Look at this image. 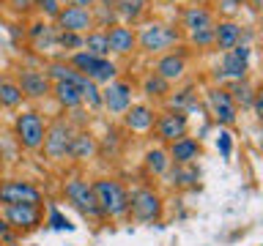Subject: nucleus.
Segmentation results:
<instances>
[{
    "label": "nucleus",
    "instance_id": "58836bf2",
    "mask_svg": "<svg viewBox=\"0 0 263 246\" xmlns=\"http://www.w3.org/2000/svg\"><path fill=\"white\" fill-rule=\"evenodd\" d=\"M241 3H244V0H219V6H222V11H225V14H233Z\"/></svg>",
    "mask_w": 263,
    "mask_h": 246
},
{
    "label": "nucleus",
    "instance_id": "0eeeda50",
    "mask_svg": "<svg viewBox=\"0 0 263 246\" xmlns=\"http://www.w3.org/2000/svg\"><path fill=\"white\" fill-rule=\"evenodd\" d=\"M71 126L66 120H55L52 129L44 134V151L49 159H63L66 153H69L71 148Z\"/></svg>",
    "mask_w": 263,
    "mask_h": 246
},
{
    "label": "nucleus",
    "instance_id": "473e14b6",
    "mask_svg": "<svg viewBox=\"0 0 263 246\" xmlns=\"http://www.w3.org/2000/svg\"><path fill=\"white\" fill-rule=\"evenodd\" d=\"M55 41H58L63 49H77V47H82V36H80V33H61V36H55Z\"/></svg>",
    "mask_w": 263,
    "mask_h": 246
},
{
    "label": "nucleus",
    "instance_id": "412c9836",
    "mask_svg": "<svg viewBox=\"0 0 263 246\" xmlns=\"http://www.w3.org/2000/svg\"><path fill=\"white\" fill-rule=\"evenodd\" d=\"M156 123V115L154 110H148V107H132V110H126V126L132 131H145V129H151Z\"/></svg>",
    "mask_w": 263,
    "mask_h": 246
},
{
    "label": "nucleus",
    "instance_id": "f3484780",
    "mask_svg": "<svg viewBox=\"0 0 263 246\" xmlns=\"http://www.w3.org/2000/svg\"><path fill=\"white\" fill-rule=\"evenodd\" d=\"M184 28L192 33H203V30H211L214 28V16L205 6H189L184 11Z\"/></svg>",
    "mask_w": 263,
    "mask_h": 246
},
{
    "label": "nucleus",
    "instance_id": "ddd939ff",
    "mask_svg": "<svg viewBox=\"0 0 263 246\" xmlns=\"http://www.w3.org/2000/svg\"><path fill=\"white\" fill-rule=\"evenodd\" d=\"M20 90H22V96L41 98V96H47L49 90H52V85H49L47 74L33 71V69H22L20 71Z\"/></svg>",
    "mask_w": 263,
    "mask_h": 246
},
{
    "label": "nucleus",
    "instance_id": "7ed1b4c3",
    "mask_svg": "<svg viewBox=\"0 0 263 246\" xmlns=\"http://www.w3.org/2000/svg\"><path fill=\"white\" fill-rule=\"evenodd\" d=\"M44 120H41L39 112H22L20 118H16V137H20V142L25 148H30V151H36V148L44 145Z\"/></svg>",
    "mask_w": 263,
    "mask_h": 246
},
{
    "label": "nucleus",
    "instance_id": "72a5a7b5",
    "mask_svg": "<svg viewBox=\"0 0 263 246\" xmlns=\"http://www.w3.org/2000/svg\"><path fill=\"white\" fill-rule=\"evenodd\" d=\"M33 6H39L41 11H44V16H58V11H61V0H33Z\"/></svg>",
    "mask_w": 263,
    "mask_h": 246
},
{
    "label": "nucleus",
    "instance_id": "9d476101",
    "mask_svg": "<svg viewBox=\"0 0 263 246\" xmlns=\"http://www.w3.org/2000/svg\"><path fill=\"white\" fill-rule=\"evenodd\" d=\"M129 208L132 213L140 219V221H151L159 216V197H156L154 192H148V189H140V192H135L129 197Z\"/></svg>",
    "mask_w": 263,
    "mask_h": 246
},
{
    "label": "nucleus",
    "instance_id": "9b49d317",
    "mask_svg": "<svg viewBox=\"0 0 263 246\" xmlns=\"http://www.w3.org/2000/svg\"><path fill=\"white\" fill-rule=\"evenodd\" d=\"M102 104L110 112H126L132 104V85L129 82H110L102 93Z\"/></svg>",
    "mask_w": 263,
    "mask_h": 246
},
{
    "label": "nucleus",
    "instance_id": "f257e3e1",
    "mask_svg": "<svg viewBox=\"0 0 263 246\" xmlns=\"http://www.w3.org/2000/svg\"><path fill=\"white\" fill-rule=\"evenodd\" d=\"M90 189H93V194H96L99 211L107 213V216H123V213L129 211V194L123 192V186L118 183V180L102 178Z\"/></svg>",
    "mask_w": 263,
    "mask_h": 246
},
{
    "label": "nucleus",
    "instance_id": "cd10ccee",
    "mask_svg": "<svg viewBox=\"0 0 263 246\" xmlns=\"http://www.w3.org/2000/svg\"><path fill=\"white\" fill-rule=\"evenodd\" d=\"M22 101V90L16 82H8V79H0V104L6 107H16Z\"/></svg>",
    "mask_w": 263,
    "mask_h": 246
},
{
    "label": "nucleus",
    "instance_id": "37998d69",
    "mask_svg": "<svg viewBox=\"0 0 263 246\" xmlns=\"http://www.w3.org/2000/svg\"><path fill=\"white\" fill-rule=\"evenodd\" d=\"M8 233V224H6V219H0V235H6Z\"/></svg>",
    "mask_w": 263,
    "mask_h": 246
},
{
    "label": "nucleus",
    "instance_id": "5701e85b",
    "mask_svg": "<svg viewBox=\"0 0 263 246\" xmlns=\"http://www.w3.org/2000/svg\"><path fill=\"white\" fill-rule=\"evenodd\" d=\"M30 38H33V44H36V49H41V52H47L52 44H58L52 28H49V25H44V22L30 25Z\"/></svg>",
    "mask_w": 263,
    "mask_h": 246
},
{
    "label": "nucleus",
    "instance_id": "6e6552de",
    "mask_svg": "<svg viewBox=\"0 0 263 246\" xmlns=\"http://www.w3.org/2000/svg\"><path fill=\"white\" fill-rule=\"evenodd\" d=\"M66 197L77 205V208L85 213V216H90V219H96L99 213V202H96V194H93V189H90L85 180H80V178H74V180H69L66 183Z\"/></svg>",
    "mask_w": 263,
    "mask_h": 246
},
{
    "label": "nucleus",
    "instance_id": "79ce46f5",
    "mask_svg": "<svg viewBox=\"0 0 263 246\" xmlns=\"http://www.w3.org/2000/svg\"><path fill=\"white\" fill-rule=\"evenodd\" d=\"M69 3H71V6H85V8H88L93 0H69Z\"/></svg>",
    "mask_w": 263,
    "mask_h": 246
},
{
    "label": "nucleus",
    "instance_id": "ea45409f",
    "mask_svg": "<svg viewBox=\"0 0 263 246\" xmlns=\"http://www.w3.org/2000/svg\"><path fill=\"white\" fill-rule=\"evenodd\" d=\"M11 6L16 8V11H28V8L33 6V0H11Z\"/></svg>",
    "mask_w": 263,
    "mask_h": 246
},
{
    "label": "nucleus",
    "instance_id": "c03bdc74",
    "mask_svg": "<svg viewBox=\"0 0 263 246\" xmlns=\"http://www.w3.org/2000/svg\"><path fill=\"white\" fill-rule=\"evenodd\" d=\"M250 6L255 8V11H258V8H260V0H250Z\"/></svg>",
    "mask_w": 263,
    "mask_h": 246
},
{
    "label": "nucleus",
    "instance_id": "393cba45",
    "mask_svg": "<svg viewBox=\"0 0 263 246\" xmlns=\"http://www.w3.org/2000/svg\"><path fill=\"white\" fill-rule=\"evenodd\" d=\"M55 96L58 101H61L63 107H80L82 98H80V88L74 85V82H55Z\"/></svg>",
    "mask_w": 263,
    "mask_h": 246
},
{
    "label": "nucleus",
    "instance_id": "c9c22d12",
    "mask_svg": "<svg viewBox=\"0 0 263 246\" xmlns=\"http://www.w3.org/2000/svg\"><path fill=\"white\" fill-rule=\"evenodd\" d=\"M192 41H195V44H200V47H209L211 41H214V28L211 30H203V33H195Z\"/></svg>",
    "mask_w": 263,
    "mask_h": 246
},
{
    "label": "nucleus",
    "instance_id": "4c0bfd02",
    "mask_svg": "<svg viewBox=\"0 0 263 246\" xmlns=\"http://www.w3.org/2000/svg\"><path fill=\"white\" fill-rule=\"evenodd\" d=\"M217 145H219L222 156H230V134H225V131H222L219 139H217Z\"/></svg>",
    "mask_w": 263,
    "mask_h": 246
},
{
    "label": "nucleus",
    "instance_id": "4468645a",
    "mask_svg": "<svg viewBox=\"0 0 263 246\" xmlns=\"http://www.w3.org/2000/svg\"><path fill=\"white\" fill-rule=\"evenodd\" d=\"M39 205H8L6 208V224L20 227V230H30L39 224Z\"/></svg>",
    "mask_w": 263,
    "mask_h": 246
},
{
    "label": "nucleus",
    "instance_id": "2eb2a0df",
    "mask_svg": "<svg viewBox=\"0 0 263 246\" xmlns=\"http://www.w3.org/2000/svg\"><path fill=\"white\" fill-rule=\"evenodd\" d=\"M156 129H159V137L167 139V142H176V139L186 137V118L181 112H167L156 120Z\"/></svg>",
    "mask_w": 263,
    "mask_h": 246
},
{
    "label": "nucleus",
    "instance_id": "a211bd4d",
    "mask_svg": "<svg viewBox=\"0 0 263 246\" xmlns=\"http://www.w3.org/2000/svg\"><path fill=\"white\" fill-rule=\"evenodd\" d=\"M241 41V28L236 22H219L214 25V44L219 49H233Z\"/></svg>",
    "mask_w": 263,
    "mask_h": 246
},
{
    "label": "nucleus",
    "instance_id": "20e7f679",
    "mask_svg": "<svg viewBox=\"0 0 263 246\" xmlns=\"http://www.w3.org/2000/svg\"><path fill=\"white\" fill-rule=\"evenodd\" d=\"M0 202L6 208L8 205H39L41 192L28 180H6V183H0Z\"/></svg>",
    "mask_w": 263,
    "mask_h": 246
},
{
    "label": "nucleus",
    "instance_id": "c85d7f7f",
    "mask_svg": "<svg viewBox=\"0 0 263 246\" xmlns=\"http://www.w3.org/2000/svg\"><path fill=\"white\" fill-rule=\"evenodd\" d=\"M49 77H52L55 82H74V85H80L82 74H77L71 66H66V63H52L49 66Z\"/></svg>",
    "mask_w": 263,
    "mask_h": 246
},
{
    "label": "nucleus",
    "instance_id": "1a4fd4ad",
    "mask_svg": "<svg viewBox=\"0 0 263 246\" xmlns=\"http://www.w3.org/2000/svg\"><path fill=\"white\" fill-rule=\"evenodd\" d=\"M247 69H250V47L247 44H236L233 49H228L222 57V71H217V79L222 77H233V79H244Z\"/></svg>",
    "mask_w": 263,
    "mask_h": 246
},
{
    "label": "nucleus",
    "instance_id": "f704fd0d",
    "mask_svg": "<svg viewBox=\"0 0 263 246\" xmlns=\"http://www.w3.org/2000/svg\"><path fill=\"white\" fill-rule=\"evenodd\" d=\"M49 224H52L55 230H71V224L66 221V216L58 208H49Z\"/></svg>",
    "mask_w": 263,
    "mask_h": 246
},
{
    "label": "nucleus",
    "instance_id": "a19ab883",
    "mask_svg": "<svg viewBox=\"0 0 263 246\" xmlns=\"http://www.w3.org/2000/svg\"><path fill=\"white\" fill-rule=\"evenodd\" d=\"M189 96H192V90H181V96H176V98H173V104H186L189 101Z\"/></svg>",
    "mask_w": 263,
    "mask_h": 246
},
{
    "label": "nucleus",
    "instance_id": "423d86ee",
    "mask_svg": "<svg viewBox=\"0 0 263 246\" xmlns=\"http://www.w3.org/2000/svg\"><path fill=\"white\" fill-rule=\"evenodd\" d=\"M58 28H61V33H88L90 28H93V14H90V8L85 6H66L58 11Z\"/></svg>",
    "mask_w": 263,
    "mask_h": 246
},
{
    "label": "nucleus",
    "instance_id": "e433bc0d",
    "mask_svg": "<svg viewBox=\"0 0 263 246\" xmlns=\"http://www.w3.org/2000/svg\"><path fill=\"white\" fill-rule=\"evenodd\" d=\"M195 178H197V175H195L192 170H189V172H181V170L173 172V183H192Z\"/></svg>",
    "mask_w": 263,
    "mask_h": 246
},
{
    "label": "nucleus",
    "instance_id": "aec40b11",
    "mask_svg": "<svg viewBox=\"0 0 263 246\" xmlns=\"http://www.w3.org/2000/svg\"><path fill=\"white\" fill-rule=\"evenodd\" d=\"M184 69H186V63L181 55H164V57H159V63H156V77H162L164 82L178 79L181 74H184Z\"/></svg>",
    "mask_w": 263,
    "mask_h": 246
},
{
    "label": "nucleus",
    "instance_id": "2f4dec72",
    "mask_svg": "<svg viewBox=\"0 0 263 246\" xmlns=\"http://www.w3.org/2000/svg\"><path fill=\"white\" fill-rule=\"evenodd\" d=\"M145 159H148V167H151L154 172H164V170H167V156H164L162 151H151Z\"/></svg>",
    "mask_w": 263,
    "mask_h": 246
},
{
    "label": "nucleus",
    "instance_id": "6ab92c4d",
    "mask_svg": "<svg viewBox=\"0 0 263 246\" xmlns=\"http://www.w3.org/2000/svg\"><path fill=\"white\" fill-rule=\"evenodd\" d=\"M197 153H200V145H197L195 139H189V137H181L170 148V161H176V164H192L197 159Z\"/></svg>",
    "mask_w": 263,
    "mask_h": 246
},
{
    "label": "nucleus",
    "instance_id": "c756f323",
    "mask_svg": "<svg viewBox=\"0 0 263 246\" xmlns=\"http://www.w3.org/2000/svg\"><path fill=\"white\" fill-rule=\"evenodd\" d=\"M228 93H230L233 101H241L244 107H250L252 98H255V93H252V88H250V82H247V79H236V85L230 88Z\"/></svg>",
    "mask_w": 263,
    "mask_h": 246
},
{
    "label": "nucleus",
    "instance_id": "bb28decb",
    "mask_svg": "<svg viewBox=\"0 0 263 246\" xmlns=\"http://www.w3.org/2000/svg\"><path fill=\"white\" fill-rule=\"evenodd\" d=\"M77 88H80V98L90 107V110H99V107H102V93H99L96 82H90V79L82 77Z\"/></svg>",
    "mask_w": 263,
    "mask_h": 246
},
{
    "label": "nucleus",
    "instance_id": "dca6fc26",
    "mask_svg": "<svg viewBox=\"0 0 263 246\" xmlns=\"http://www.w3.org/2000/svg\"><path fill=\"white\" fill-rule=\"evenodd\" d=\"M137 44V36L132 33L129 28H123V25H115L112 30H107V49L115 55H129L132 49Z\"/></svg>",
    "mask_w": 263,
    "mask_h": 246
},
{
    "label": "nucleus",
    "instance_id": "7c9ffc66",
    "mask_svg": "<svg viewBox=\"0 0 263 246\" xmlns=\"http://www.w3.org/2000/svg\"><path fill=\"white\" fill-rule=\"evenodd\" d=\"M143 90L148 96H164L167 93V82H164L162 77H156V74H151V77L143 82Z\"/></svg>",
    "mask_w": 263,
    "mask_h": 246
},
{
    "label": "nucleus",
    "instance_id": "f03ea898",
    "mask_svg": "<svg viewBox=\"0 0 263 246\" xmlns=\"http://www.w3.org/2000/svg\"><path fill=\"white\" fill-rule=\"evenodd\" d=\"M71 69L77 74H82L85 79H90V82H112V77L118 74V66H115L112 60L88 55L85 49L71 57Z\"/></svg>",
    "mask_w": 263,
    "mask_h": 246
},
{
    "label": "nucleus",
    "instance_id": "a18cd8bd",
    "mask_svg": "<svg viewBox=\"0 0 263 246\" xmlns=\"http://www.w3.org/2000/svg\"><path fill=\"white\" fill-rule=\"evenodd\" d=\"M99 3H104V6H110V3H115V0H99Z\"/></svg>",
    "mask_w": 263,
    "mask_h": 246
},
{
    "label": "nucleus",
    "instance_id": "b1692460",
    "mask_svg": "<svg viewBox=\"0 0 263 246\" xmlns=\"http://www.w3.org/2000/svg\"><path fill=\"white\" fill-rule=\"evenodd\" d=\"M145 6H148V0H115V11H118V16L126 22L140 19V14L145 11Z\"/></svg>",
    "mask_w": 263,
    "mask_h": 246
},
{
    "label": "nucleus",
    "instance_id": "f8f14e48",
    "mask_svg": "<svg viewBox=\"0 0 263 246\" xmlns=\"http://www.w3.org/2000/svg\"><path fill=\"white\" fill-rule=\"evenodd\" d=\"M209 107H211L214 118L219 123H233L236 120V101L230 98L228 90H222V88L209 90Z\"/></svg>",
    "mask_w": 263,
    "mask_h": 246
},
{
    "label": "nucleus",
    "instance_id": "39448f33",
    "mask_svg": "<svg viewBox=\"0 0 263 246\" xmlns=\"http://www.w3.org/2000/svg\"><path fill=\"white\" fill-rule=\"evenodd\" d=\"M140 47L145 49V52H162V49H167L173 47L178 41V33L167 28V25H159V22H151V25H145L143 30H140Z\"/></svg>",
    "mask_w": 263,
    "mask_h": 246
},
{
    "label": "nucleus",
    "instance_id": "a878e982",
    "mask_svg": "<svg viewBox=\"0 0 263 246\" xmlns=\"http://www.w3.org/2000/svg\"><path fill=\"white\" fill-rule=\"evenodd\" d=\"M96 151L93 139H90V134H85V131H80V134L71 137V148H69V156H74V159H88L90 153Z\"/></svg>",
    "mask_w": 263,
    "mask_h": 246
},
{
    "label": "nucleus",
    "instance_id": "4be33fe9",
    "mask_svg": "<svg viewBox=\"0 0 263 246\" xmlns=\"http://www.w3.org/2000/svg\"><path fill=\"white\" fill-rule=\"evenodd\" d=\"M82 47H85L88 55H96V57L110 55V49H107V33H102V30H90L88 36H82Z\"/></svg>",
    "mask_w": 263,
    "mask_h": 246
},
{
    "label": "nucleus",
    "instance_id": "49530a36",
    "mask_svg": "<svg viewBox=\"0 0 263 246\" xmlns=\"http://www.w3.org/2000/svg\"><path fill=\"white\" fill-rule=\"evenodd\" d=\"M197 3H203V0H197Z\"/></svg>",
    "mask_w": 263,
    "mask_h": 246
}]
</instances>
